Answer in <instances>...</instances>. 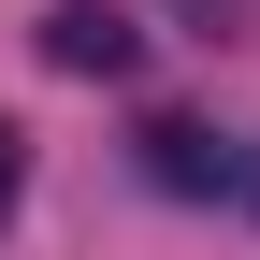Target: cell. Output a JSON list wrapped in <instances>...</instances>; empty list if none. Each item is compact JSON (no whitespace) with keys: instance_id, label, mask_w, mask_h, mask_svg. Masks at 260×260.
Returning <instances> with one entry per match:
<instances>
[{"instance_id":"obj_1","label":"cell","mask_w":260,"mask_h":260,"mask_svg":"<svg viewBox=\"0 0 260 260\" xmlns=\"http://www.w3.org/2000/svg\"><path fill=\"white\" fill-rule=\"evenodd\" d=\"M44 58L87 87H130L145 73V29H130V0H44Z\"/></svg>"},{"instance_id":"obj_2","label":"cell","mask_w":260,"mask_h":260,"mask_svg":"<svg viewBox=\"0 0 260 260\" xmlns=\"http://www.w3.org/2000/svg\"><path fill=\"white\" fill-rule=\"evenodd\" d=\"M145 174H159V188H232V145L188 130V116H159V130H145Z\"/></svg>"},{"instance_id":"obj_3","label":"cell","mask_w":260,"mask_h":260,"mask_svg":"<svg viewBox=\"0 0 260 260\" xmlns=\"http://www.w3.org/2000/svg\"><path fill=\"white\" fill-rule=\"evenodd\" d=\"M0 203H15V116H0Z\"/></svg>"}]
</instances>
